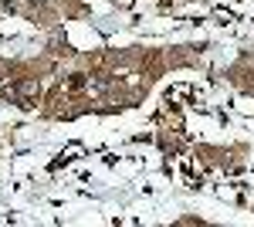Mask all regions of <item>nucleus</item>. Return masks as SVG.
Segmentation results:
<instances>
[{"mask_svg": "<svg viewBox=\"0 0 254 227\" xmlns=\"http://www.w3.org/2000/svg\"><path fill=\"white\" fill-rule=\"evenodd\" d=\"M38 92H41V81H38V78H27V81H20L17 88H14V95H20V98H34Z\"/></svg>", "mask_w": 254, "mask_h": 227, "instance_id": "nucleus-1", "label": "nucleus"}]
</instances>
